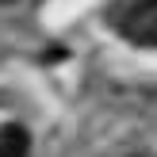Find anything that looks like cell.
Returning a JSON list of instances; mask_svg holds the SVG:
<instances>
[{"mask_svg":"<svg viewBox=\"0 0 157 157\" xmlns=\"http://www.w3.org/2000/svg\"><path fill=\"white\" fill-rule=\"evenodd\" d=\"M115 31L138 46H157V0H130L115 12Z\"/></svg>","mask_w":157,"mask_h":157,"instance_id":"cell-1","label":"cell"},{"mask_svg":"<svg viewBox=\"0 0 157 157\" xmlns=\"http://www.w3.org/2000/svg\"><path fill=\"white\" fill-rule=\"evenodd\" d=\"M0 157H31V138L19 127H0Z\"/></svg>","mask_w":157,"mask_h":157,"instance_id":"cell-2","label":"cell"}]
</instances>
